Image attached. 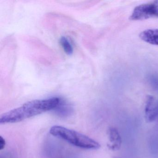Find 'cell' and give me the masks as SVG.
Wrapping results in <instances>:
<instances>
[{
    "label": "cell",
    "instance_id": "cell-10",
    "mask_svg": "<svg viewBox=\"0 0 158 158\" xmlns=\"http://www.w3.org/2000/svg\"><path fill=\"white\" fill-rule=\"evenodd\" d=\"M118 158V157H115V158Z\"/></svg>",
    "mask_w": 158,
    "mask_h": 158
},
{
    "label": "cell",
    "instance_id": "cell-9",
    "mask_svg": "<svg viewBox=\"0 0 158 158\" xmlns=\"http://www.w3.org/2000/svg\"><path fill=\"white\" fill-rule=\"evenodd\" d=\"M6 146V141L4 138L2 136H0V150H2Z\"/></svg>",
    "mask_w": 158,
    "mask_h": 158
},
{
    "label": "cell",
    "instance_id": "cell-7",
    "mask_svg": "<svg viewBox=\"0 0 158 158\" xmlns=\"http://www.w3.org/2000/svg\"><path fill=\"white\" fill-rule=\"evenodd\" d=\"M147 81L149 85L153 90L158 92V74L151 73L148 75Z\"/></svg>",
    "mask_w": 158,
    "mask_h": 158
},
{
    "label": "cell",
    "instance_id": "cell-1",
    "mask_svg": "<svg viewBox=\"0 0 158 158\" xmlns=\"http://www.w3.org/2000/svg\"><path fill=\"white\" fill-rule=\"evenodd\" d=\"M62 100L60 98L54 97L28 102L2 114L0 116V124L18 123L56 109Z\"/></svg>",
    "mask_w": 158,
    "mask_h": 158
},
{
    "label": "cell",
    "instance_id": "cell-2",
    "mask_svg": "<svg viewBox=\"0 0 158 158\" xmlns=\"http://www.w3.org/2000/svg\"><path fill=\"white\" fill-rule=\"evenodd\" d=\"M49 132L53 136L81 148L96 150L101 147L98 142L89 137L61 126H53Z\"/></svg>",
    "mask_w": 158,
    "mask_h": 158
},
{
    "label": "cell",
    "instance_id": "cell-6",
    "mask_svg": "<svg viewBox=\"0 0 158 158\" xmlns=\"http://www.w3.org/2000/svg\"><path fill=\"white\" fill-rule=\"evenodd\" d=\"M141 40L148 44L158 46V29H149L139 34Z\"/></svg>",
    "mask_w": 158,
    "mask_h": 158
},
{
    "label": "cell",
    "instance_id": "cell-8",
    "mask_svg": "<svg viewBox=\"0 0 158 158\" xmlns=\"http://www.w3.org/2000/svg\"><path fill=\"white\" fill-rule=\"evenodd\" d=\"M60 43L64 52L68 55H72L73 52V49L72 44L65 37H62L60 39Z\"/></svg>",
    "mask_w": 158,
    "mask_h": 158
},
{
    "label": "cell",
    "instance_id": "cell-4",
    "mask_svg": "<svg viewBox=\"0 0 158 158\" xmlns=\"http://www.w3.org/2000/svg\"><path fill=\"white\" fill-rule=\"evenodd\" d=\"M144 114L146 121L152 123L158 120V100L149 95L145 102Z\"/></svg>",
    "mask_w": 158,
    "mask_h": 158
},
{
    "label": "cell",
    "instance_id": "cell-5",
    "mask_svg": "<svg viewBox=\"0 0 158 158\" xmlns=\"http://www.w3.org/2000/svg\"><path fill=\"white\" fill-rule=\"evenodd\" d=\"M108 143L107 144L109 149L113 151L119 150L122 144V139L118 129L111 127L108 130Z\"/></svg>",
    "mask_w": 158,
    "mask_h": 158
},
{
    "label": "cell",
    "instance_id": "cell-3",
    "mask_svg": "<svg viewBox=\"0 0 158 158\" xmlns=\"http://www.w3.org/2000/svg\"><path fill=\"white\" fill-rule=\"evenodd\" d=\"M153 18H158V1L137 6L129 19L131 21H142Z\"/></svg>",
    "mask_w": 158,
    "mask_h": 158
}]
</instances>
